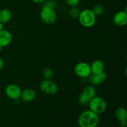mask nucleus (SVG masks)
<instances>
[{
    "instance_id": "nucleus-10",
    "label": "nucleus",
    "mask_w": 127,
    "mask_h": 127,
    "mask_svg": "<svg viewBox=\"0 0 127 127\" xmlns=\"http://www.w3.org/2000/svg\"><path fill=\"white\" fill-rule=\"evenodd\" d=\"M36 96L35 91L31 88H27L22 91L21 95V100L25 102H31L33 101Z\"/></svg>"
},
{
    "instance_id": "nucleus-2",
    "label": "nucleus",
    "mask_w": 127,
    "mask_h": 127,
    "mask_svg": "<svg viewBox=\"0 0 127 127\" xmlns=\"http://www.w3.org/2000/svg\"><path fill=\"white\" fill-rule=\"evenodd\" d=\"M78 19L79 24L86 28L93 27L96 22V16L90 9H84L80 11Z\"/></svg>"
},
{
    "instance_id": "nucleus-22",
    "label": "nucleus",
    "mask_w": 127,
    "mask_h": 127,
    "mask_svg": "<svg viewBox=\"0 0 127 127\" xmlns=\"http://www.w3.org/2000/svg\"><path fill=\"white\" fill-rule=\"evenodd\" d=\"M47 0H31L32 2L35 4H43Z\"/></svg>"
},
{
    "instance_id": "nucleus-9",
    "label": "nucleus",
    "mask_w": 127,
    "mask_h": 127,
    "mask_svg": "<svg viewBox=\"0 0 127 127\" xmlns=\"http://www.w3.org/2000/svg\"><path fill=\"white\" fill-rule=\"evenodd\" d=\"M12 36L7 30L2 29L0 31V47H6L11 43Z\"/></svg>"
},
{
    "instance_id": "nucleus-24",
    "label": "nucleus",
    "mask_w": 127,
    "mask_h": 127,
    "mask_svg": "<svg viewBox=\"0 0 127 127\" xmlns=\"http://www.w3.org/2000/svg\"><path fill=\"white\" fill-rule=\"evenodd\" d=\"M3 27H4V24L0 22V31H1V30L3 29Z\"/></svg>"
},
{
    "instance_id": "nucleus-14",
    "label": "nucleus",
    "mask_w": 127,
    "mask_h": 127,
    "mask_svg": "<svg viewBox=\"0 0 127 127\" xmlns=\"http://www.w3.org/2000/svg\"><path fill=\"white\" fill-rule=\"evenodd\" d=\"M82 94L84 95L86 98H88L89 100L95 96L96 94V90H95L94 86L92 85L87 86L84 90L82 92Z\"/></svg>"
},
{
    "instance_id": "nucleus-12",
    "label": "nucleus",
    "mask_w": 127,
    "mask_h": 127,
    "mask_svg": "<svg viewBox=\"0 0 127 127\" xmlns=\"http://www.w3.org/2000/svg\"><path fill=\"white\" fill-rule=\"evenodd\" d=\"M115 117L120 123L127 122V111L124 107H119L115 110Z\"/></svg>"
},
{
    "instance_id": "nucleus-23",
    "label": "nucleus",
    "mask_w": 127,
    "mask_h": 127,
    "mask_svg": "<svg viewBox=\"0 0 127 127\" xmlns=\"http://www.w3.org/2000/svg\"><path fill=\"white\" fill-rule=\"evenodd\" d=\"M4 67V61L1 58H0V71Z\"/></svg>"
},
{
    "instance_id": "nucleus-7",
    "label": "nucleus",
    "mask_w": 127,
    "mask_h": 127,
    "mask_svg": "<svg viewBox=\"0 0 127 127\" xmlns=\"http://www.w3.org/2000/svg\"><path fill=\"white\" fill-rule=\"evenodd\" d=\"M5 94L9 99L16 100L21 97L22 89L16 84H9L5 88Z\"/></svg>"
},
{
    "instance_id": "nucleus-25",
    "label": "nucleus",
    "mask_w": 127,
    "mask_h": 127,
    "mask_svg": "<svg viewBox=\"0 0 127 127\" xmlns=\"http://www.w3.org/2000/svg\"><path fill=\"white\" fill-rule=\"evenodd\" d=\"M120 127H122V126H121Z\"/></svg>"
},
{
    "instance_id": "nucleus-18",
    "label": "nucleus",
    "mask_w": 127,
    "mask_h": 127,
    "mask_svg": "<svg viewBox=\"0 0 127 127\" xmlns=\"http://www.w3.org/2000/svg\"><path fill=\"white\" fill-rule=\"evenodd\" d=\"M42 76H43L44 79H51L53 76V70L50 68H45L43 71Z\"/></svg>"
},
{
    "instance_id": "nucleus-6",
    "label": "nucleus",
    "mask_w": 127,
    "mask_h": 127,
    "mask_svg": "<svg viewBox=\"0 0 127 127\" xmlns=\"http://www.w3.org/2000/svg\"><path fill=\"white\" fill-rule=\"evenodd\" d=\"M40 89L44 94L53 95L58 92V86L51 79H44L40 84Z\"/></svg>"
},
{
    "instance_id": "nucleus-5",
    "label": "nucleus",
    "mask_w": 127,
    "mask_h": 127,
    "mask_svg": "<svg viewBox=\"0 0 127 127\" xmlns=\"http://www.w3.org/2000/svg\"><path fill=\"white\" fill-rule=\"evenodd\" d=\"M74 73L76 75L82 79L88 78L92 74L90 64L86 62H79L74 67Z\"/></svg>"
},
{
    "instance_id": "nucleus-11",
    "label": "nucleus",
    "mask_w": 127,
    "mask_h": 127,
    "mask_svg": "<svg viewBox=\"0 0 127 127\" xmlns=\"http://www.w3.org/2000/svg\"><path fill=\"white\" fill-rule=\"evenodd\" d=\"M90 67L92 74H98L104 71L105 65L102 61L100 60H95L92 62L90 64Z\"/></svg>"
},
{
    "instance_id": "nucleus-1",
    "label": "nucleus",
    "mask_w": 127,
    "mask_h": 127,
    "mask_svg": "<svg viewBox=\"0 0 127 127\" xmlns=\"http://www.w3.org/2000/svg\"><path fill=\"white\" fill-rule=\"evenodd\" d=\"M99 118L97 114L91 110L83 111L78 119V124L80 127H97Z\"/></svg>"
},
{
    "instance_id": "nucleus-16",
    "label": "nucleus",
    "mask_w": 127,
    "mask_h": 127,
    "mask_svg": "<svg viewBox=\"0 0 127 127\" xmlns=\"http://www.w3.org/2000/svg\"><path fill=\"white\" fill-rule=\"evenodd\" d=\"M91 10L93 11V13L95 14V16H99L103 14L104 11V7L102 4H97L94 5L93 6V9Z\"/></svg>"
},
{
    "instance_id": "nucleus-17",
    "label": "nucleus",
    "mask_w": 127,
    "mask_h": 127,
    "mask_svg": "<svg viewBox=\"0 0 127 127\" xmlns=\"http://www.w3.org/2000/svg\"><path fill=\"white\" fill-rule=\"evenodd\" d=\"M79 13H80V11H79V8L77 6H73V7H71L70 9H69V16L73 19H77L79 16Z\"/></svg>"
},
{
    "instance_id": "nucleus-20",
    "label": "nucleus",
    "mask_w": 127,
    "mask_h": 127,
    "mask_svg": "<svg viewBox=\"0 0 127 127\" xmlns=\"http://www.w3.org/2000/svg\"><path fill=\"white\" fill-rule=\"evenodd\" d=\"M78 101H79V103L81 104V105H88V103H89V100L88 99V98L86 97L81 93V94L79 95V97H78Z\"/></svg>"
},
{
    "instance_id": "nucleus-19",
    "label": "nucleus",
    "mask_w": 127,
    "mask_h": 127,
    "mask_svg": "<svg viewBox=\"0 0 127 127\" xmlns=\"http://www.w3.org/2000/svg\"><path fill=\"white\" fill-rule=\"evenodd\" d=\"M43 4H44L43 6H45L53 9H55L57 6V2L55 0H47Z\"/></svg>"
},
{
    "instance_id": "nucleus-3",
    "label": "nucleus",
    "mask_w": 127,
    "mask_h": 127,
    "mask_svg": "<svg viewBox=\"0 0 127 127\" xmlns=\"http://www.w3.org/2000/svg\"><path fill=\"white\" fill-rule=\"evenodd\" d=\"M89 110L96 114H102L105 111L107 107L105 99L99 96H95L92 98L88 103Z\"/></svg>"
},
{
    "instance_id": "nucleus-13",
    "label": "nucleus",
    "mask_w": 127,
    "mask_h": 127,
    "mask_svg": "<svg viewBox=\"0 0 127 127\" xmlns=\"http://www.w3.org/2000/svg\"><path fill=\"white\" fill-rule=\"evenodd\" d=\"M12 14L8 9L4 8L0 10V22L2 24L7 23L11 19Z\"/></svg>"
},
{
    "instance_id": "nucleus-21",
    "label": "nucleus",
    "mask_w": 127,
    "mask_h": 127,
    "mask_svg": "<svg viewBox=\"0 0 127 127\" xmlns=\"http://www.w3.org/2000/svg\"><path fill=\"white\" fill-rule=\"evenodd\" d=\"M65 2L69 6L73 7L78 6L79 4L80 0H65Z\"/></svg>"
},
{
    "instance_id": "nucleus-4",
    "label": "nucleus",
    "mask_w": 127,
    "mask_h": 127,
    "mask_svg": "<svg viewBox=\"0 0 127 127\" xmlns=\"http://www.w3.org/2000/svg\"><path fill=\"white\" fill-rule=\"evenodd\" d=\"M40 17L43 23L52 25L57 21V16L55 9L43 6L40 12Z\"/></svg>"
},
{
    "instance_id": "nucleus-15",
    "label": "nucleus",
    "mask_w": 127,
    "mask_h": 127,
    "mask_svg": "<svg viewBox=\"0 0 127 127\" xmlns=\"http://www.w3.org/2000/svg\"><path fill=\"white\" fill-rule=\"evenodd\" d=\"M88 79H89V82L90 83L91 85L93 86L100 85L102 82H104L99 74H91L89 76Z\"/></svg>"
},
{
    "instance_id": "nucleus-8",
    "label": "nucleus",
    "mask_w": 127,
    "mask_h": 127,
    "mask_svg": "<svg viewBox=\"0 0 127 127\" xmlns=\"http://www.w3.org/2000/svg\"><path fill=\"white\" fill-rule=\"evenodd\" d=\"M113 22L119 27H124L127 24V7L125 10H122L117 12L113 17Z\"/></svg>"
}]
</instances>
